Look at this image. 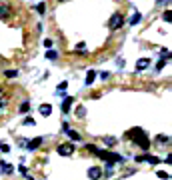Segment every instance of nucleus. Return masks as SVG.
<instances>
[{
  "label": "nucleus",
  "mask_w": 172,
  "mask_h": 180,
  "mask_svg": "<svg viewBox=\"0 0 172 180\" xmlns=\"http://www.w3.org/2000/svg\"><path fill=\"white\" fill-rule=\"evenodd\" d=\"M38 112H40V116H50V114H52V106L50 104H40Z\"/></svg>",
  "instance_id": "9"
},
{
  "label": "nucleus",
  "mask_w": 172,
  "mask_h": 180,
  "mask_svg": "<svg viewBox=\"0 0 172 180\" xmlns=\"http://www.w3.org/2000/svg\"><path fill=\"white\" fill-rule=\"evenodd\" d=\"M84 114H86V108H84V106H78V108H76V116H78V118H84Z\"/></svg>",
  "instance_id": "15"
},
{
  "label": "nucleus",
  "mask_w": 172,
  "mask_h": 180,
  "mask_svg": "<svg viewBox=\"0 0 172 180\" xmlns=\"http://www.w3.org/2000/svg\"><path fill=\"white\" fill-rule=\"evenodd\" d=\"M28 108H30V102H28V100H24L22 104H20V112H28Z\"/></svg>",
  "instance_id": "17"
},
{
  "label": "nucleus",
  "mask_w": 172,
  "mask_h": 180,
  "mask_svg": "<svg viewBox=\"0 0 172 180\" xmlns=\"http://www.w3.org/2000/svg\"><path fill=\"white\" fill-rule=\"evenodd\" d=\"M96 80V70H88V72H86V86H92V82Z\"/></svg>",
  "instance_id": "10"
},
{
  "label": "nucleus",
  "mask_w": 172,
  "mask_h": 180,
  "mask_svg": "<svg viewBox=\"0 0 172 180\" xmlns=\"http://www.w3.org/2000/svg\"><path fill=\"white\" fill-rule=\"evenodd\" d=\"M40 144H42V138H34V140H30V142H28V150H36Z\"/></svg>",
  "instance_id": "12"
},
{
  "label": "nucleus",
  "mask_w": 172,
  "mask_h": 180,
  "mask_svg": "<svg viewBox=\"0 0 172 180\" xmlns=\"http://www.w3.org/2000/svg\"><path fill=\"white\" fill-rule=\"evenodd\" d=\"M4 76H8V78H16V76H18V70H6Z\"/></svg>",
  "instance_id": "16"
},
{
  "label": "nucleus",
  "mask_w": 172,
  "mask_h": 180,
  "mask_svg": "<svg viewBox=\"0 0 172 180\" xmlns=\"http://www.w3.org/2000/svg\"><path fill=\"white\" fill-rule=\"evenodd\" d=\"M72 102H74L72 96H66V98L62 100V112H64V114H68V110L72 108Z\"/></svg>",
  "instance_id": "6"
},
{
  "label": "nucleus",
  "mask_w": 172,
  "mask_h": 180,
  "mask_svg": "<svg viewBox=\"0 0 172 180\" xmlns=\"http://www.w3.org/2000/svg\"><path fill=\"white\" fill-rule=\"evenodd\" d=\"M74 152V144H60L58 146V154L60 156H70Z\"/></svg>",
  "instance_id": "4"
},
{
  "label": "nucleus",
  "mask_w": 172,
  "mask_h": 180,
  "mask_svg": "<svg viewBox=\"0 0 172 180\" xmlns=\"http://www.w3.org/2000/svg\"><path fill=\"white\" fill-rule=\"evenodd\" d=\"M164 64H166V60H160V62H158V66H156V68H158V70H162V68H164Z\"/></svg>",
  "instance_id": "26"
},
{
  "label": "nucleus",
  "mask_w": 172,
  "mask_h": 180,
  "mask_svg": "<svg viewBox=\"0 0 172 180\" xmlns=\"http://www.w3.org/2000/svg\"><path fill=\"white\" fill-rule=\"evenodd\" d=\"M0 150H2V152H10V146L4 144V142H0Z\"/></svg>",
  "instance_id": "22"
},
{
  "label": "nucleus",
  "mask_w": 172,
  "mask_h": 180,
  "mask_svg": "<svg viewBox=\"0 0 172 180\" xmlns=\"http://www.w3.org/2000/svg\"><path fill=\"white\" fill-rule=\"evenodd\" d=\"M148 66H150V58H140L136 62V70H138V72H140V70H146Z\"/></svg>",
  "instance_id": "7"
},
{
  "label": "nucleus",
  "mask_w": 172,
  "mask_h": 180,
  "mask_svg": "<svg viewBox=\"0 0 172 180\" xmlns=\"http://www.w3.org/2000/svg\"><path fill=\"white\" fill-rule=\"evenodd\" d=\"M170 18H172L170 10H166V12H164V22H170Z\"/></svg>",
  "instance_id": "23"
},
{
  "label": "nucleus",
  "mask_w": 172,
  "mask_h": 180,
  "mask_svg": "<svg viewBox=\"0 0 172 180\" xmlns=\"http://www.w3.org/2000/svg\"><path fill=\"white\" fill-rule=\"evenodd\" d=\"M46 58H48V60H56V58H58V54H56L54 50H48V52H46Z\"/></svg>",
  "instance_id": "18"
},
{
  "label": "nucleus",
  "mask_w": 172,
  "mask_h": 180,
  "mask_svg": "<svg viewBox=\"0 0 172 180\" xmlns=\"http://www.w3.org/2000/svg\"><path fill=\"white\" fill-rule=\"evenodd\" d=\"M158 178H164V180H168V178H170V174H168V172H164V170H158Z\"/></svg>",
  "instance_id": "19"
},
{
  "label": "nucleus",
  "mask_w": 172,
  "mask_h": 180,
  "mask_svg": "<svg viewBox=\"0 0 172 180\" xmlns=\"http://www.w3.org/2000/svg\"><path fill=\"white\" fill-rule=\"evenodd\" d=\"M122 24H124V16H122L120 12L112 14V18H110V28H112V30H118Z\"/></svg>",
  "instance_id": "3"
},
{
  "label": "nucleus",
  "mask_w": 172,
  "mask_h": 180,
  "mask_svg": "<svg viewBox=\"0 0 172 180\" xmlns=\"http://www.w3.org/2000/svg\"><path fill=\"white\" fill-rule=\"evenodd\" d=\"M0 172H2V174H12L14 168H12L10 162H0Z\"/></svg>",
  "instance_id": "8"
},
{
  "label": "nucleus",
  "mask_w": 172,
  "mask_h": 180,
  "mask_svg": "<svg viewBox=\"0 0 172 180\" xmlns=\"http://www.w3.org/2000/svg\"><path fill=\"white\" fill-rule=\"evenodd\" d=\"M156 140H158V142H168V136H164V134H158V136H156Z\"/></svg>",
  "instance_id": "21"
},
{
  "label": "nucleus",
  "mask_w": 172,
  "mask_h": 180,
  "mask_svg": "<svg viewBox=\"0 0 172 180\" xmlns=\"http://www.w3.org/2000/svg\"><path fill=\"white\" fill-rule=\"evenodd\" d=\"M128 138H132V140H134V142H136L138 146H142L144 150H148V146H150V140H148L146 132H142V128H132V130H130V134H128Z\"/></svg>",
  "instance_id": "1"
},
{
  "label": "nucleus",
  "mask_w": 172,
  "mask_h": 180,
  "mask_svg": "<svg viewBox=\"0 0 172 180\" xmlns=\"http://www.w3.org/2000/svg\"><path fill=\"white\" fill-rule=\"evenodd\" d=\"M104 142L112 146V144H116V138H112V136H106V138H104Z\"/></svg>",
  "instance_id": "20"
},
{
  "label": "nucleus",
  "mask_w": 172,
  "mask_h": 180,
  "mask_svg": "<svg viewBox=\"0 0 172 180\" xmlns=\"http://www.w3.org/2000/svg\"><path fill=\"white\" fill-rule=\"evenodd\" d=\"M38 12H44V2H38V6H36Z\"/></svg>",
  "instance_id": "24"
},
{
  "label": "nucleus",
  "mask_w": 172,
  "mask_h": 180,
  "mask_svg": "<svg viewBox=\"0 0 172 180\" xmlns=\"http://www.w3.org/2000/svg\"><path fill=\"white\" fill-rule=\"evenodd\" d=\"M140 18H142L140 14L134 12V16H130V20H128V22H130V24H138V22H140Z\"/></svg>",
  "instance_id": "14"
},
{
  "label": "nucleus",
  "mask_w": 172,
  "mask_h": 180,
  "mask_svg": "<svg viewBox=\"0 0 172 180\" xmlns=\"http://www.w3.org/2000/svg\"><path fill=\"white\" fill-rule=\"evenodd\" d=\"M66 134H68V136H70V138H72V140H80V134L76 132V130H70V128H68V130H66Z\"/></svg>",
  "instance_id": "13"
},
{
  "label": "nucleus",
  "mask_w": 172,
  "mask_h": 180,
  "mask_svg": "<svg viewBox=\"0 0 172 180\" xmlns=\"http://www.w3.org/2000/svg\"><path fill=\"white\" fill-rule=\"evenodd\" d=\"M100 176H102V168H100V166L88 168V178H90V180H100Z\"/></svg>",
  "instance_id": "5"
},
{
  "label": "nucleus",
  "mask_w": 172,
  "mask_h": 180,
  "mask_svg": "<svg viewBox=\"0 0 172 180\" xmlns=\"http://www.w3.org/2000/svg\"><path fill=\"white\" fill-rule=\"evenodd\" d=\"M8 16H10V6H8V4H4V6H0V20L8 18Z\"/></svg>",
  "instance_id": "11"
},
{
  "label": "nucleus",
  "mask_w": 172,
  "mask_h": 180,
  "mask_svg": "<svg viewBox=\"0 0 172 180\" xmlns=\"http://www.w3.org/2000/svg\"><path fill=\"white\" fill-rule=\"evenodd\" d=\"M96 156L102 158V160L110 162V164H114V162H122V156L114 154V152H108V150H96Z\"/></svg>",
  "instance_id": "2"
},
{
  "label": "nucleus",
  "mask_w": 172,
  "mask_h": 180,
  "mask_svg": "<svg viewBox=\"0 0 172 180\" xmlns=\"http://www.w3.org/2000/svg\"><path fill=\"white\" fill-rule=\"evenodd\" d=\"M44 46H46V48L52 46V40H50V38H46V40H44Z\"/></svg>",
  "instance_id": "25"
},
{
  "label": "nucleus",
  "mask_w": 172,
  "mask_h": 180,
  "mask_svg": "<svg viewBox=\"0 0 172 180\" xmlns=\"http://www.w3.org/2000/svg\"><path fill=\"white\" fill-rule=\"evenodd\" d=\"M2 106H6V102H4L2 98H0V108H2Z\"/></svg>",
  "instance_id": "28"
},
{
  "label": "nucleus",
  "mask_w": 172,
  "mask_h": 180,
  "mask_svg": "<svg viewBox=\"0 0 172 180\" xmlns=\"http://www.w3.org/2000/svg\"><path fill=\"white\" fill-rule=\"evenodd\" d=\"M24 124H26V126H30V124H34V120H32V118H26Z\"/></svg>",
  "instance_id": "27"
}]
</instances>
